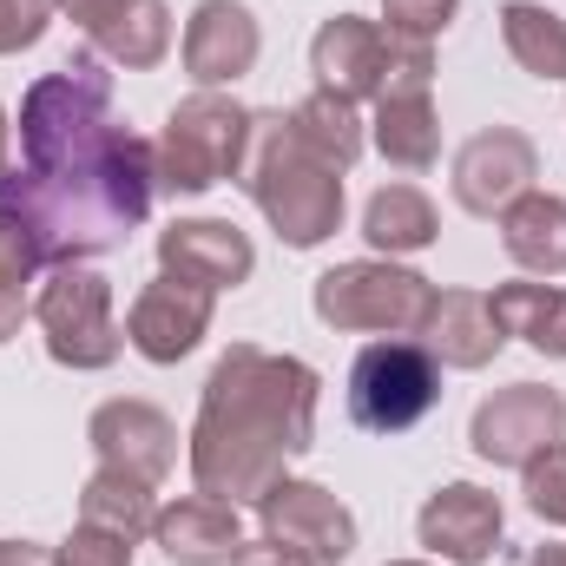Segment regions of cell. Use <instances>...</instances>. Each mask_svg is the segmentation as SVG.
I'll return each mask as SVG.
<instances>
[{
	"label": "cell",
	"mask_w": 566,
	"mask_h": 566,
	"mask_svg": "<svg viewBox=\"0 0 566 566\" xmlns=\"http://www.w3.org/2000/svg\"><path fill=\"white\" fill-rule=\"evenodd\" d=\"M158 271L185 277L198 290H238L258 271V244L231 224V218H171L158 231Z\"/></svg>",
	"instance_id": "14"
},
{
	"label": "cell",
	"mask_w": 566,
	"mask_h": 566,
	"mask_svg": "<svg viewBox=\"0 0 566 566\" xmlns=\"http://www.w3.org/2000/svg\"><path fill=\"white\" fill-rule=\"evenodd\" d=\"M231 566H310V560H303V554H290V547H277V541L264 534V541H244V547L231 554Z\"/></svg>",
	"instance_id": "34"
},
{
	"label": "cell",
	"mask_w": 566,
	"mask_h": 566,
	"mask_svg": "<svg viewBox=\"0 0 566 566\" xmlns=\"http://www.w3.org/2000/svg\"><path fill=\"white\" fill-rule=\"evenodd\" d=\"M86 441H93L99 468H119V474H133L145 488H158L178 468V428H171V416L151 409V402H133V396L99 402L93 422H86Z\"/></svg>",
	"instance_id": "15"
},
{
	"label": "cell",
	"mask_w": 566,
	"mask_h": 566,
	"mask_svg": "<svg viewBox=\"0 0 566 566\" xmlns=\"http://www.w3.org/2000/svg\"><path fill=\"white\" fill-rule=\"evenodd\" d=\"M99 126H113V73L80 53L60 73H40L20 99V165L60 158L80 139H93Z\"/></svg>",
	"instance_id": "8"
},
{
	"label": "cell",
	"mask_w": 566,
	"mask_h": 566,
	"mask_svg": "<svg viewBox=\"0 0 566 566\" xmlns=\"http://www.w3.org/2000/svg\"><path fill=\"white\" fill-rule=\"evenodd\" d=\"M244 145H251V106H238L231 93H191L171 106L165 133L151 139L158 158V191L171 198H205L211 185L244 171Z\"/></svg>",
	"instance_id": "5"
},
{
	"label": "cell",
	"mask_w": 566,
	"mask_h": 566,
	"mask_svg": "<svg viewBox=\"0 0 566 566\" xmlns=\"http://www.w3.org/2000/svg\"><path fill=\"white\" fill-rule=\"evenodd\" d=\"M258 521H264V534H271L277 547L303 554L310 566H343L356 554V514H349L323 481L283 474L277 488L258 501Z\"/></svg>",
	"instance_id": "10"
},
{
	"label": "cell",
	"mask_w": 566,
	"mask_h": 566,
	"mask_svg": "<svg viewBox=\"0 0 566 566\" xmlns=\"http://www.w3.org/2000/svg\"><path fill=\"white\" fill-rule=\"evenodd\" d=\"M33 271H40V251H33V238L20 231V218L0 205V343H13L20 323L33 316V296H27Z\"/></svg>",
	"instance_id": "28"
},
{
	"label": "cell",
	"mask_w": 566,
	"mask_h": 566,
	"mask_svg": "<svg viewBox=\"0 0 566 566\" xmlns=\"http://www.w3.org/2000/svg\"><path fill=\"white\" fill-rule=\"evenodd\" d=\"M454 13H461V0H382V33L434 46V33L454 27Z\"/></svg>",
	"instance_id": "32"
},
{
	"label": "cell",
	"mask_w": 566,
	"mask_h": 566,
	"mask_svg": "<svg viewBox=\"0 0 566 566\" xmlns=\"http://www.w3.org/2000/svg\"><path fill=\"white\" fill-rule=\"evenodd\" d=\"M422 343H428V356H434L441 369H488V363L501 356L507 329H501L488 290H441V303H434V316H428Z\"/></svg>",
	"instance_id": "20"
},
{
	"label": "cell",
	"mask_w": 566,
	"mask_h": 566,
	"mask_svg": "<svg viewBox=\"0 0 566 566\" xmlns=\"http://www.w3.org/2000/svg\"><path fill=\"white\" fill-rule=\"evenodd\" d=\"M534 178H541V151H534L527 133H514V126L474 133V139L454 151V165H448V191H454V205L468 218H501L514 198L534 191Z\"/></svg>",
	"instance_id": "11"
},
{
	"label": "cell",
	"mask_w": 566,
	"mask_h": 566,
	"mask_svg": "<svg viewBox=\"0 0 566 566\" xmlns=\"http://www.w3.org/2000/svg\"><path fill=\"white\" fill-rule=\"evenodd\" d=\"M521 566H566V547H560V541H547V547H534Z\"/></svg>",
	"instance_id": "36"
},
{
	"label": "cell",
	"mask_w": 566,
	"mask_h": 566,
	"mask_svg": "<svg viewBox=\"0 0 566 566\" xmlns=\"http://www.w3.org/2000/svg\"><path fill=\"white\" fill-rule=\"evenodd\" d=\"M560 441H566V396L541 389V382L494 389L468 422V448L481 461H494V468H527L534 454H547Z\"/></svg>",
	"instance_id": "9"
},
{
	"label": "cell",
	"mask_w": 566,
	"mask_h": 566,
	"mask_svg": "<svg viewBox=\"0 0 566 566\" xmlns=\"http://www.w3.org/2000/svg\"><path fill=\"white\" fill-rule=\"evenodd\" d=\"M290 133H296V145L303 151H316L323 165H336V171H349L356 158H363V113L349 106V99H336V93H310V99H296L290 106Z\"/></svg>",
	"instance_id": "26"
},
{
	"label": "cell",
	"mask_w": 566,
	"mask_h": 566,
	"mask_svg": "<svg viewBox=\"0 0 566 566\" xmlns=\"http://www.w3.org/2000/svg\"><path fill=\"white\" fill-rule=\"evenodd\" d=\"M521 494H527V507H534L547 527H566V441L547 448V454H534V461L521 468Z\"/></svg>",
	"instance_id": "29"
},
{
	"label": "cell",
	"mask_w": 566,
	"mask_h": 566,
	"mask_svg": "<svg viewBox=\"0 0 566 566\" xmlns=\"http://www.w3.org/2000/svg\"><path fill=\"white\" fill-rule=\"evenodd\" d=\"M441 402V363L416 336H382L349 363V416L369 434H409Z\"/></svg>",
	"instance_id": "7"
},
{
	"label": "cell",
	"mask_w": 566,
	"mask_h": 566,
	"mask_svg": "<svg viewBox=\"0 0 566 566\" xmlns=\"http://www.w3.org/2000/svg\"><path fill=\"white\" fill-rule=\"evenodd\" d=\"M133 547H139V541H126V534H113V527L80 521V527L53 547V566H133Z\"/></svg>",
	"instance_id": "30"
},
{
	"label": "cell",
	"mask_w": 566,
	"mask_h": 566,
	"mask_svg": "<svg viewBox=\"0 0 566 566\" xmlns=\"http://www.w3.org/2000/svg\"><path fill=\"white\" fill-rule=\"evenodd\" d=\"M389 566H428V560H389Z\"/></svg>",
	"instance_id": "38"
},
{
	"label": "cell",
	"mask_w": 566,
	"mask_h": 566,
	"mask_svg": "<svg viewBox=\"0 0 566 566\" xmlns=\"http://www.w3.org/2000/svg\"><path fill=\"white\" fill-rule=\"evenodd\" d=\"M60 7L93 40V53L126 66V73H151L171 53V7L165 0H60Z\"/></svg>",
	"instance_id": "17"
},
{
	"label": "cell",
	"mask_w": 566,
	"mask_h": 566,
	"mask_svg": "<svg viewBox=\"0 0 566 566\" xmlns=\"http://www.w3.org/2000/svg\"><path fill=\"white\" fill-rule=\"evenodd\" d=\"M488 303L507 336H521L547 363H566V283H494Z\"/></svg>",
	"instance_id": "23"
},
{
	"label": "cell",
	"mask_w": 566,
	"mask_h": 566,
	"mask_svg": "<svg viewBox=\"0 0 566 566\" xmlns=\"http://www.w3.org/2000/svg\"><path fill=\"white\" fill-rule=\"evenodd\" d=\"M428 86H434V46H428V40H396V33H389L382 99H422Z\"/></svg>",
	"instance_id": "31"
},
{
	"label": "cell",
	"mask_w": 566,
	"mask_h": 566,
	"mask_svg": "<svg viewBox=\"0 0 566 566\" xmlns=\"http://www.w3.org/2000/svg\"><path fill=\"white\" fill-rule=\"evenodd\" d=\"M33 323L46 336V356L60 369H113L126 349V329L113 316V283L86 264H60L33 296Z\"/></svg>",
	"instance_id": "6"
},
{
	"label": "cell",
	"mask_w": 566,
	"mask_h": 566,
	"mask_svg": "<svg viewBox=\"0 0 566 566\" xmlns=\"http://www.w3.org/2000/svg\"><path fill=\"white\" fill-rule=\"evenodd\" d=\"M7 145H13V126H7V113H0V171H7Z\"/></svg>",
	"instance_id": "37"
},
{
	"label": "cell",
	"mask_w": 566,
	"mask_h": 566,
	"mask_svg": "<svg viewBox=\"0 0 566 566\" xmlns=\"http://www.w3.org/2000/svg\"><path fill=\"white\" fill-rule=\"evenodd\" d=\"M310 73L323 93L363 106V99H382V73H389V33L382 20H363V13H336L316 27L310 40Z\"/></svg>",
	"instance_id": "18"
},
{
	"label": "cell",
	"mask_w": 566,
	"mask_h": 566,
	"mask_svg": "<svg viewBox=\"0 0 566 566\" xmlns=\"http://www.w3.org/2000/svg\"><path fill=\"white\" fill-rule=\"evenodd\" d=\"M323 382L303 356H271L258 343H231L198 396L191 422V481L231 507H258L296 454L316 448Z\"/></svg>",
	"instance_id": "1"
},
{
	"label": "cell",
	"mask_w": 566,
	"mask_h": 566,
	"mask_svg": "<svg viewBox=\"0 0 566 566\" xmlns=\"http://www.w3.org/2000/svg\"><path fill=\"white\" fill-rule=\"evenodd\" d=\"M0 566H53V547H40V541H0Z\"/></svg>",
	"instance_id": "35"
},
{
	"label": "cell",
	"mask_w": 566,
	"mask_h": 566,
	"mask_svg": "<svg viewBox=\"0 0 566 566\" xmlns=\"http://www.w3.org/2000/svg\"><path fill=\"white\" fill-rule=\"evenodd\" d=\"M369 139L376 151L396 165V171H428L441 158V119H434V99H376V119H369Z\"/></svg>",
	"instance_id": "25"
},
{
	"label": "cell",
	"mask_w": 566,
	"mask_h": 566,
	"mask_svg": "<svg viewBox=\"0 0 566 566\" xmlns=\"http://www.w3.org/2000/svg\"><path fill=\"white\" fill-rule=\"evenodd\" d=\"M501 40L514 53L521 73H534L541 86H560L566 80V20L541 0H507L501 7Z\"/></svg>",
	"instance_id": "24"
},
{
	"label": "cell",
	"mask_w": 566,
	"mask_h": 566,
	"mask_svg": "<svg viewBox=\"0 0 566 566\" xmlns=\"http://www.w3.org/2000/svg\"><path fill=\"white\" fill-rule=\"evenodd\" d=\"M151 541L171 566H231V554L244 547V521L218 494H178L171 507H158Z\"/></svg>",
	"instance_id": "19"
},
{
	"label": "cell",
	"mask_w": 566,
	"mask_h": 566,
	"mask_svg": "<svg viewBox=\"0 0 566 566\" xmlns=\"http://www.w3.org/2000/svg\"><path fill=\"white\" fill-rule=\"evenodd\" d=\"M238 185L251 191V205L271 218V231L290 251H316L343 231V171L296 145L290 113H251Z\"/></svg>",
	"instance_id": "3"
},
{
	"label": "cell",
	"mask_w": 566,
	"mask_h": 566,
	"mask_svg": "<svg viewBox=\"0 0 566 566\" xmlns=\"http://www.w3.org/2000/svg\"><path fill=\"white\" fill-rule=\"evenodd\" d=\"M80 521L113 527V534H126V541H145V534H151V521H158V501H151V488H145V481L119 474V468H99V474L80 488Z\"/></svg>",
	"instance_id": "27"
},
{
	"label": "cell",
	"mask_w": 566,
	"mask_h": 566,
	"mask_svg": "<svg viewBox=\"0 0 566 566\" xmlns=\"http://www.w3.org/2000/svg\"><path fill=\"white\" fill-rule=\"evenodd\" d=\"M178 53H185V73H191L205 93H218V86H231V80H244V73L258 66L264 27H258V13H251L244 0H198L191 20H185Z\"/></svg>",
	"instance_id": "16"
},
{
	"label": "cell",
	"mask_w": 566,
	"mask_h": 566,
	"mask_svg": "<svg viewBox=\"0 0 566 566\" xmlns=\"http://www.w3.org/2000/svg\"><path fill=\"white\" fill-rule=\"evenodd\" d=\"M363 238L376 258H416L441 238V211L422 185H382L369 205H363Z\"/></svg>",
	"instance_id": "22"
},
{
	"label": "cell",
	"mask_w": 566,
	"mask_h": 566,
	"mask_svg": "<svg viewBox=\"0 0 566 566\" xmlns=\"http://www.w3.org/2000/svg\"><path fill=\"white\" fill-rule=\"evenodd\" d=\"M211 290H198V283L185 277H158L145 283L139 296H133V310H126V343L139 349L145 363H158V369H171V363H185L198 343H205V329H211Z\"/></svg>",
	"instance_id": "13"
},
{
	"label": "cell",
	"mask_w": 566,
	"mask_h": 566,
	"mask_svg": "<svg viewBox=\"0 0 566 566\" xmlns=\"http://www.w3.org/2000/svg\"><path fill=\"white\" fill-rule=\"evenodd\" d=\"M151 198H158L151 139L126 133V126H99L93 139H80L60 158L0 171V205L20 218L40 264H53V271L119 251L145 224Z\"/></svg>",
	"instance_id": "2"
},
{
	"label": "cell",
	"mask_w": 566,
	"mask_h": 566,
	"mask_svg": "<svg viewBox=\"0 0 566 566\" xmlns=\"http://www.w3.org/2000/svg\"><path fill=\"white\" fill-rule=\"evenodd\" d=\"M53 20H60V0H0V60L40 46Z\"/></svg>",
	"instance_id": "33"
},
{
	"label": "cell",
	"mask_w": 566,
	"mask_h": 566,
	"mask_svg": "<svg viewBox=\"0 0 566 566\" xmlns=\"http://www.w3.org/2000/svg\"><path fill=\"white\" fill-rule=\"evenodd\" d=\"M501 244L521 271L534 277H566V198L527 191L501 211Z\"/></svg>",
	"instance_id": "21"
},
{
	"label": "cell",
	"mask_w": 566,
	"mask_h": 566,
	"mask_svg": "<svg viewBox=\"0 0 566 566\" xmlns=\"http://www.w3.org/2000/svg\"><path fill=\"white\" fill-rule=\"evenodd\" d=\"M441 290L396 264V258H356V264H336L323 271L310 290V310L323 329H343V336H416L422 343L428 316H434Z\"/></svg>",
	"instance_id": "4"
},
{
	"label": "cell",
	"mask_w": 566,
	"mask_h": 566,
	"mask_svg": "<svg viewBox=\"0 0 566 566\" xmlns=\"http://www.w3.org/2000/svg\"><path fill=\"white\" fill-rule=\"evenodd\" d=\"M501 527H507V507L501 494L474 488V481H448L434 488L416 514V541L441 566H488L494 547H501Z\"/></svg>",
	"instance_id": "12"
}]
</instances>
